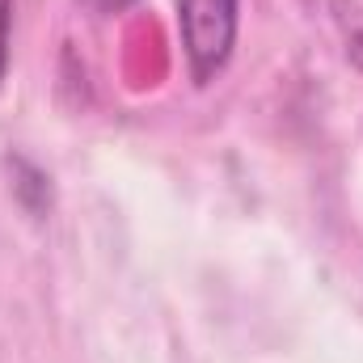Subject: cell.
Here are the masks:
<instances>
[{
    "label": "cell",
    "instance_id": "obj_3",
    "mask_svg": "<svg viewBox=\"0 0 363 363\" xmlns=\"http://www.w3.org/2000/svg\"><path fill=\"white\" fill-rule=\"evenodd\" d=\"M127 4H135V0H101V9H127Z\"/></svg>",
    "mask_w": 363,
    "mask_h": 363
},
{
    "label": "cell",
    "instance_id": "obj_1",
    "mask_svg": "<svg viewBox=\"0 0 363 363\" xmlns=\"http://www.w3.org/2000/svg\"><path fill=\"white\" fill-rule=\"evenodd\" d=\"M241 0H178V38L194 85H211L237 47Z\"/></svg>",
    "mask_w": 363,
    "mask_h": 363
},
{
    "label": "cell",
    "instance_id": "obj_2",
    "mask_svg": "<svg viewBox=\"0 0 363 363\" xmlns=\"http://www.w3.org/2000/svg\"><path fill=\"white\" fill-rule=\"evenodd\" d=\"M9 38H13V0H0V81L9 72Z\"/></svg>",
    "mask_w": 363,
    "mask_h": 363
}]
</instances>
